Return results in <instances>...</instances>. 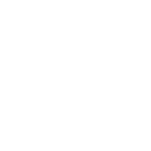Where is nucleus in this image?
Returning a JSON list of instances; mask_svg holds the SVG:
<instances>
[]
</instances>
